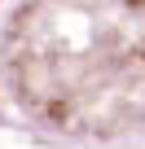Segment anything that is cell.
<instances>
[{
    "mask_svg": "<svg viewBox=\"0 0 145 149\" xmlns=\"http://www.w3.org/2000/svg\"><path fill=\"white\" fill-rule=\"evenodd\" d=\"M18 114L70 149L145 140V0H27L0 40Z\"/></svg>",
    "mask_w": 145,
    "mask_h": 149,
    "instance_id": "obj_1",
    "label": "cell"
}]
</instances>
